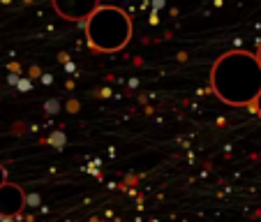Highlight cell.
<instances>
[{"label": "cell", "mask_w": 261, "mask_h": 222, "mask_svg": "<svg viewBox=\"0 0 261 222\" xmlns=\"http://www.w3.org/2000/svg\"><path fill=\"white\" fill-rule=\"evenodd\" d=\"M213 93L224 104L247 107L254 104L261 93V63L250 51H229L213 63Z\"/></svg>", "instance_id": "cell-1"}, {"label": "cell", "mask_w": 261, "mask_h": 222, "mask_svg": "<svg viewBox=\"0 0 261 222\" xmlns=\"http://www.w3.org/2000/svg\"><path fill=\"white\" fill-rule=\"evenodd\" d=\"M84 23L88 46L99 54L123 51L132 40V19L116 5H99Z\"/></svg>", "instance_id": "cell-2"}, {"label": "cell", "mask_w": 261, "mask_h": 222, "mask_svg": "<svg viewBox=\"0 0 261 222\" xmlns=\"http://www.w3.org/2000/svg\"><path fill=\"white\" fill-rule=\"evenodd\" d=\"M56 14L65 21H86L102 3L99 0H51Z\"/></svg>", "instance_id": "cell-3"}, {"label": "cell", "mask_w": 261, "mask_h": 222, "mask_svg": "<svg viewBox=\"0 0 261 222\" xmlns=\"http://www.w3.org/2000/svg\"><path fill=\"white\" fill-rule=\"evenodd\" d=\"M25 208V192L21 185H0V217H16Z\"/></svg>", "instance_id": "cell-4"}, {"label": "cell", "mask_w": 261, "mask_h": 222, "mask_svg": "<svg viewBox=\"0 0 261 222\" xmlns=\"http://www.w3.org/2000/svg\"><path fill=\"white\" fill-rule=\"evenodd\" d=\"M7 183V171H5V167L0 164V185H5Z\"/></svg>", "instance_id": "cell-5"}, {"label": "cell", "mask_w": 261, "mask_h": 222, "mask_svg": "<svg viewBox=\"0 0 261 222\" xmlns=\"http://www.w3.org/2000/svg\"><path fill=\"white\" fill-rule=\"evenodd\" d=\"M254 111L259 114V118H261V93H259V97H256V102H254Z\"/></svg>", "instance_id": "cell-6"}, {"label": "cell", "mask_w": 261, "mask_h": 222, "mask_svg": "<svg viewBox=\"0 0 261 222\" xmlns=\"http://www.w3.org/2000/svg\"><path fill=\"white\" fill-rule=\"evenodd\" d=\"M256 58H259V63H261V44H259V49H256Z\"/></svg>", "instance_id": "cell-7"}]
</instances>
